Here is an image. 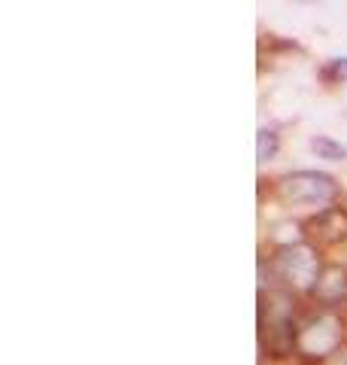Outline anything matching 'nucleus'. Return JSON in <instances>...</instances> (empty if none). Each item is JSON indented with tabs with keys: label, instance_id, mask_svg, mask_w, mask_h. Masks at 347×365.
Masks as SVG:
<instances>
[{
	"label": "nucleus",
	"instance_id": "nucleus-8",
	"mask_svg": "<svg viewBox=\"0 0 347 365\" xmlns=\"http://www.w3.org/2000/svg\"><path fill=\"white\" fill-rule=\"evenodd\" d=\"M320 79L323 83H329V86H338L347 79V58H332L326 61V67L320 71Z\"/></svg>",
	"mask_w": 347,
	"mask_h": 365
},
{
	"label": "nucleus",
	"instance_id": "nucleus-10",
	"mask_svg": "<svg viewBox=\"0 0 347 365\" xmlns=\"http://www.w3.org/2000/svg\"><path fill=\"white\" fill-rule=\"evenodd\" d=\"M344 250H347V247H344ZM341 262H344V265H347V256H341Z\"/></svg>",
	"mask_w": 347,
	"mask_h": 365
},
{
	"label": "nucleus",
	"instance_id": "nucleus-7",
	"mask_svg": "<svg viewBox=\"0 0 347 365\" xmlns=\"http://www.w3.org/2000/svg\"><path fill=\"white\" fill-rule=\"evenodd\" d=\"M277 153H281V134H277L274 128H259V134H256V162L268 165L277 158Z\"/></svg>",
	"mask_w": 347,
	"mask_h": 365
},
{
	"label": "nucleus",
	"instance_id": "nucleus-5",
	"mask_svg": "<svg viewBox=\"0 0 347 365\" xmlns=\"http://www.w3.org/2000/svg\"><path fill=\"white\" fill-rule=\"evenodd\" d=\"M311 302H314V307H326V311H344L347 307V265L341 259L323 262Z\"/></svg>",
	"mask_w": 347,
	"mask_h": 365
},
{
	"label": "nucleus",
	"instance_id": "nucleus-4",
	"mask_svg": "<svg viewBox=\"0 0 347 365\" xmlns=\"http://www.w3.org/2000/svg\"><path fill=\"white\" fill-rule=\"evenodd\" d=\"M305 241L317 250H344L347 247V207H329L302 220Z\"/></svg>",
	"mask_w": 347,
	"mask_h": 365
},
{
	"label": "nucleus",
	"instance_id": "nucleus-1",
	"mask_svg": "<svg viewBox=\"0 0 347 365\" xmlns=\"http://www.w3.org/2000/svg\"><path fill=\"white\" fill-rule=\"evenodd\" d=\"M347 347V323L341 311H326V307H311L298 317L293 353L308 365H323L335 353Z\"/></svg>",
	"mask_w": 347,
	"mask_h": 365
},
{
	"label": "nucleus",
	"instance_id": "nucleus-6",
	"mask_svg": "<svg viewBox=\"0 0 347 365\" xmlns=\"http://www.w3.org/2000/svg\"><path fill=\"white\" fill-rule=\"evenodd\" d=\"M311 153H314L317 158H323V162H344L347 146L332 140L329 134H317V137H311Z\"/></svg>",
	"mask_w": 347,
	"mask_h": 365
},
{
	"label": "nucleus",
	"instance_id": "nucleus-2",
	"mask_svg": "<svg viewBox=\"0 0 347 365\" xmlns=\"http://www.w3.org/2000/svg\"><path fill=\"white\" fill-rule=\"evenodd\" d=\"M323 250H317L308 241H296L289 247L271 250L268 253V287L286 289L298 295V299H311V292L317 287V277L323 271Z\"/></svg>",
	"mask_w": 347,
	"mask_h": 365
},
{
	"label": "nucleus",
	"instance_id": "nucleus-3",
	"mask_svg": "<svg viewBox=\"0 0 347 365\" xmlns=\"http://www.w3.org/2000/svg\"><path fill=\"white\" fill-rule=\"evenodd\" d=\"M271 192L283 207H311L314 213L341 207V201H344V189L338 180L332 174L308 170V168H298V170H289V174L277 177Z\"/></svg>",
	"mask_w": 347,
	"mask_h": 365
},
{
	"label": "nucleus",
	"instance_id": "nucleus-9",
	"mask_svg": "<svg viewBox=\"0 0 347 365\" xmlns=\"http://www.w3.org/2000/svg\"><path fill=\"white\" fill-rule=\"evenodd\" d=\"M341 314H344V323H347V307H344V311H341Z\"/></svg>",
	"mask_w": 347,
	"mask_h": 365
}]
</instances>
